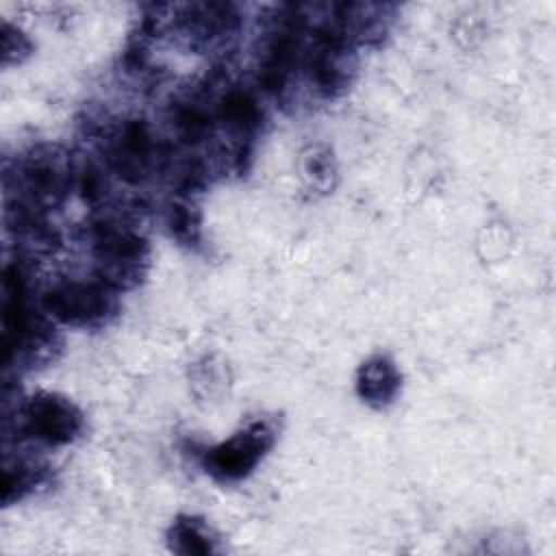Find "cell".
Wrapping results in <instances>:
<instances>
[{"instance_id":"obj_1","label":"cell","mask_w":556,"mask_h":556,"mask_svg":"<svg viewBox=\"0 0 556 556\" xmlns=\"http://www.w3.org/2000/svg\"><path fill=\"white\" fill-rule=\"evenodd\" d=\"M4 178H13V182L4 180V191L15 193L13 204L7 202V208L43 217L48 208L59 206L72 191L76 169L59 146H35L17 161L15 172H7Z\"/></svg>"},{"instance_id":"obj_2","label":"cell","mask_w":556,"mask_h":556,"mask_svg":"<svg viewBox=\"0 0 556 556\" xmlns=\"http://www.w3.org/2000/svg\"><path fill=\"white\" fill-rule=\"evenodd\" d=\"M91 256L96 278L115 291L137 287L150 267V245L139 230L117 219H100L91 226Z\"/></svg>"},{"instance_id":"obj_3","label":"cell","mask_w":556,"mask_h":556,"mask_svg":"<svg viewBox=\"0 0 556 556\" xmlns=\"http://www.w3.org/2000/svg\"><path fill=\"white\" fill-rule=\"evenodd\" d=\"M43 313L61 326L100 328L119 311V291L100 278H67L52 282L39 298Z\"/></svg>"},{"instance_id":"obj_4","label":"cell","mask_w":556,"mask_h":556,"mask_svg":"<svg viewBox=\"0 0 556 556\" xmlns=\"http://www.w3.org/2000/svg\"><path fill=\"white\" fill-rule=\"evenodd\" d=\"M278 426L271 417H252L228 439L202 452L204 471L217 482H239L248 478L265 454L274 447Z\"/></svg>"},{"instance_id":"obj_5","label":"cell","mask_w":556,"mask_h":556,"mask_svg":"<svg viewBox=\"0 0 556 556\" xmlns=\"http://www.w3.org/2000/svg\"><path fill=\"white\" fill-rule=\"evenodd\" d=\"M15 417L17 432L46 447L70 445L85 430L83 410L70 397L54 391H37L24 397L17 404Z\"/></svg>"},{"instance_id":"obj_6","label":"cell","mask_w":556,"mask_h":556,"mask_svg":"<svg viewBox=\"0 0 556 556\" xmlns=\"http://www.w3.org/2000/svg\"><path fill=\"white\" fill-rule=\"evenodd\" d=\"M104 159L109 169L128 185H141L159 169V141L146 119L119 122L106 141Z\"/></svg>"},{"instance_id":"obj_7","label":"cell","mask_w":556,"mask_h":556,"mask_svg":"<svg viewBox=\"0 0 556 556\" xmlns=\"http://www.w3.org/2000/svg\"><path fill=\"white\" fill-rule=\"evenodd\" d=\"M174 30L195 50L226 46L241 26V13L228 2H191L174 7L169 22Z\"/></svg>"},{"instance_id":"obj_8","label":"cell","mask_w":556,"mask_h":556,"mask_svg":"<svg viewBox=\"0 0 556 556\" xmlns=\"http://www.w3.org/2000/svg\"><path fill=\"white\" fill-rule=\"evenodd\" d=\"M217 124L237 141L239 159L243 161L245 146L252 141L263 124V109L256 96L241 87L226 89L215 104Z\"/></svg>"},{"instance_id":"obj_9","label":"cell","mask_w":556,"mask_h":556,"mask_svg":"<svg viewBox=\"0 0 556 556\" xmlns=\"http://www.w3.org/2000/svg\"><path fill=\"white\" fill-rule=\"evenodd\" d=\"M402 389V374L387 354H371L356 369V393L371 408H387Z\"/></svg>"},{"instance_id":"obj_10","label":"cell","mask_w":556,"mask_h":556,"mask_svg":"<svg viewBox=\"0 0 556 556\" xmlns=\"http://www.w3.org/2000/svg\"><path fill=\"white\" fill-rule=\"evenodd\" d=\"M48 476H50L48 465H43L41 460L24 454L11 456L7 452L2 463V482H0L2 504L9 506L17 500H24L26 495L43 486L48 482Z\"/></svg>"},{"instance_id":"obj_11","label":"cell","mask_w":556,"mask_h":556,"mask_svg":"<svg viewBox=\"0 0 556 556\" xmlns=\"http://www.w3.org/2000/svg\"><path fill=\"white\" fill-rule=\"evenodd\" d=\"M169 549L176 554H213L217 552V536L208 528V523L193 515H180L172 521L167 530Z\"/></svg>"},{"instance_id":"obj_12","label":"cell","mask_w":556,"mask_h":556,"mask_svg":"<svg viewBox=\"0 0 556 556\" xmlns=\"http://www.w3.org/2000/svg\"><path fill=\"white\" fill-rule=\"evenodd\" d=\"M300 169H302V178L304 182L319 193H328L334 187L337 180V163L332 156V150L324 143H315L308 146L302 152V161H300Z\"/></svg>"},{"instance_id":"obj_13","label":"cell","mask_w":556,"mask_h":556,"mask_svg":"<svg viewBox=\"0 0 556 556\" xmlns=\"http://www.w3.org/2000/svg\"><path fill=\"white\" fill-rule=\"evenodd\" d=\"M165 226L169 228V235L189 248H195L200 243V213L191 200V195H182L178 193V198H174L167 204V213H165Z\"/></svg>"},{"instance_id":"obj_14","label":"cell","mask_w":556,"mask_h":556,"mask_svg":"<svg viewBox=\"0 0 556 556\" xmlns=\"http://www.w3.org/2000/svg\"><path fill=\"white\" fill-rule=\"evenodd\" d=\"M33 52V41L11 22H2V65H20Z\"/></svg>"}]
</instances>
